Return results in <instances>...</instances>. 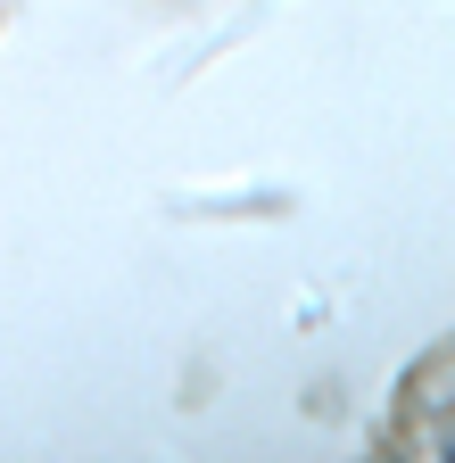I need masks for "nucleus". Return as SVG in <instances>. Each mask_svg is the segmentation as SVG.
<instances>
[]
</instances>
